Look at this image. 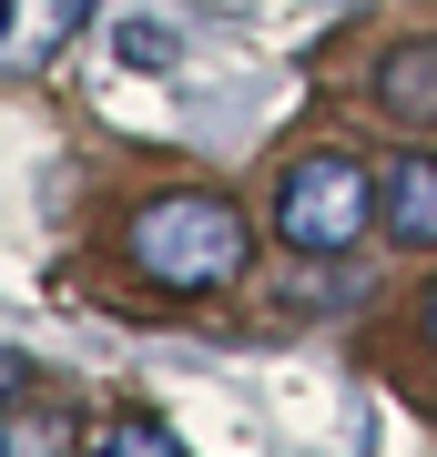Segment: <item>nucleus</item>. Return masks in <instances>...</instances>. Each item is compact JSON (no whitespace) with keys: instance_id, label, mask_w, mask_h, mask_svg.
<instances>
[{"instance_id":"nucleus-1","label":"nucleus","mask_w":437,"mask_h":457,"mask_svg":"<svg viewBox=\"0 0 437 457\" xmlns=\"http://www.w3.org/2000/svg\"><path fill=\"white\" fill-rule=\"evenodd\" d=\"M122 254H132V275L163 285V295H224L244 264H255V234H244V213L224 194H153V204H132Z\"/></svg>"},{"instance_id":"nucleus-2","label":"nucleus","mask_w":437,"mask_h":457,"mask_svg":"<svg viewBox=\"0 0 437 457\" xmlns=\"http://www.w3.org/2000/svg\"><path fill=\"white\" fill-rule=\"evenodd\" d=\"M376 224V173L357 153H295L275 173V245L295 254H346Z\"/></svg>"},{"instance_id":"nucleus-8","label":"nucleus","mask_w":437,"mask_h":457,"mask_svg":"<svg viewBox=\"0 0 437 457\" xmlns=\"http://www.w3.org/2000/svg\"><path fill=\"white\" fill-rule=\"evenodd\" d=\"M417 326H427V345H437V285H427V305H417Z\"/></svg>"},{"instance_id":"nucleus-5","label":"nucleus","mask_w":437,"mask_h":457,"mask_svg":"<svg viewBox=\"0 0 437 457\" xmlns=\"http://www.w3.org/2000/svg\"><path fill=\"white\" fill-rule=\"evenodd\" d=\"M81 21H92V0H0V62H51Z\"/></svg>"},{"instance_id":"nucleus-4","label":"nucleus","mask_w":437,"mask_h":457,"mask_svg":"<svg viewBox=\"0 0 437 457\" xmlns=\"http://www.w3.org/2000/svg\"><path fill=\"white\" fill-rule=\"evenodd\" d=\"M376 112H387V122H407V132H417V122H437V41H397V51H376Z\"/></svg>"},{"instance_id":"nucleus-3","label":"nucleus","mask_w":437,"mask_h":457,"mask_svg":"<svg viewBox=\"0 0 437 457\" xmlns=\"http://www.w3.org/2000/svg\"><path fill=\"white\" fill-rule=\"evenodd\" d=\"M376 224H387L407 254H437V153H397V163L376 173Z\"/></svg>"},{"instance_id":"nucleus-7","label":"nucleus","mask_w":437,"mask_h":457,"mask_svg":"<svg viewBox=\"0 0 437 457\" xmlns=\"http://www.w3.org/2000/svg\"><path fill=\"white\" fill-rule=\"evenodd\" d=\"M81 457H183V447H173V427H153V417H102L92 437H81Z\"/></svg>"},{"instance_id":"nucleus-6","label":"nucleus","mask_w":437,"mask_h":457,"mask_svg":"<svg viewBox=\"0 0 437 457\" xmlns=\"http://www.w3.org/2000/svg\"><path fill=\"white\" fill-rule=\"evenodd\" d=\"M0 457H81V437H71V417H51V407H11L0 417Z\"/></svg>"}]
</instances>
